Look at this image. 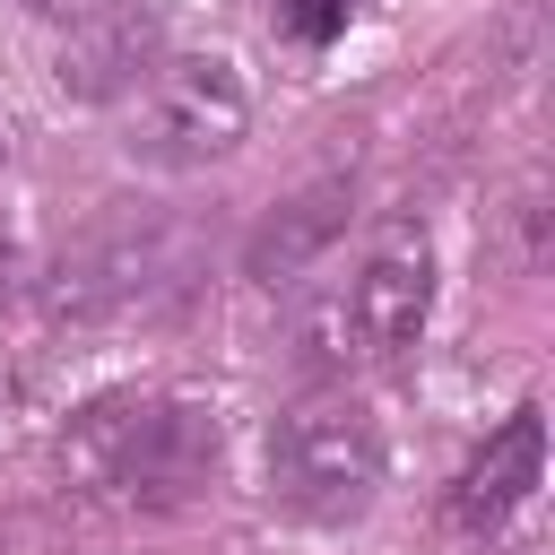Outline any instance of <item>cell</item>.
Listing matches in <instances>:
<instances>
[{
  "label": "cell",
  "instance_id": "cell-1",
  "mask_svg": "<svg viewBox=\"0 0 555 555\" xmlns=\"http://www.w3.org/2000/svg\"><path fill=\"white\" fill-rule=\"evenodd\" d=\"M61 477L69 494H95L121 512H182L217 486V416L173 390H113L69 416Z\"/></svg>",
  "mask_w": 555,
  "mask_h": 555
},
{
  "label": "cell",
  "instance_id": "cell-2",
  "mask_svg": "<svg viewBox=\"0 0 555 555\" xmlns=\"http://www.w3.org/2000/svg\"><path fill=\"white\" fill-rule=\"evenodd\" d=\"M182 286H191V234H182L165 208L121 199V208H104V217L69 243V260L52 269V321L87 330V321L156 312V304L182 295Z\"/></svg>",
  "mask_w": 555,
  "mask_h": 555
},
{
  "label": "cell",
  "instance_id": "cell-3",
  "mask_svg": "<svg viewBox=\"0 0 555 555\" xmlns=\"http://www.w3.org/2000/svg\"><path fill=\"white\" fill-rule=\"evenodd\" d=\"M251 130V95L225 52H165L130 95H121V147L156 173H199L234 156Z\"/></svg>",
  "mask_w": 555,
  "mask_h": 555
},
{
  "label": "cell",
  "instance_id": "cell-4",
  "mask_svg": "<svg viewBox=\"0 0 555 555\" xmlns=\"http://www.w3.org/2000/svg\"><path fill=\"white\" fill-rule=\"evenodd\" d=\"M269 494L304 520H356L382 494V425L356 390H304L269 425Z\"/></svg>",
  "mask_w": 555,
  "mask_h": 555
},
{
  "label": "cell",
  "instance_id": "cell-5",
  "mask_svg": "<svg viewBox=\"0 0 555 555\" xmlns=\"http://www.w3.org/2000/svg\"><path fill=\"white\" fill-rule=\"evenodd\" d=\"M338 304H347V330H356V364H399L434 321V243H425V225H382V243L364 251V269Z\"/></svg>",
  "mask_w": 555,
  "mask_h": 555
},
{
  "label": "cell",
  "instance_id": "cell-6",
  "mask_svg": "<svg viewBox=\"0 0 555 555\" xmlns=\"http://www.w3.org/2000/svg\"><path fill=\"white\" fill-rule=\"evenodd\" d=\"M156 61H165V9H156V0H104L95 17L61 26L52 78H61L78 104H121Z\"/></svg>",
  "mask_w": 555,
  "mask_h": 555
},
{
  "label": "cell",
  "instance_id": "cell-7",
  "mask_svg": "<svg viewBox=\"0 0 555 555\" xmlns=\"http://www.w3.org/2000/svg\"><path fill=\"white\" fill-rule=\"evenodd\" d=\"M347 199H356V191H347V173L304 182L295 199H278V208L251 225V243H243V278H251V286H269V295H278V286H304V269L347 234Z\"/></svg>",
  "mask_w": 555,
  "mask_h": 555
},
{
  "label": "cell",
  "instance_id": "cell-8",
  "mask_svg": "<svg viewBox=\"0 0 555 555\" xmlns=\"http://www.w3.org/2000/svg\"><path fill=\"white\" fill-rule=\"evenodd\" d=\"M538 468H546V425H538V408H520V416H503V425L486 434V451L460 468V486H451L460 529H503V520L529 503Z\"/></svg>",
  "mask_w": 555,
  "mask_h": 555
},
{
  "label": "cell",
  "instance_id": "cell-9",
  "mask_svg": "<svg viewBox=\"0 0 555 555\" xmlns=\"http://www.w3.org/2000/svg\"><path fill=\"white\" fill-rule=\"evenodd\" d=\"M364 0H286L278 9V26L295 35V43H330V35H347V17H356Z\"/></svg>",
  "mask_w": 555,
  "mask_h": 555
},
{
  "label": "cell",
  "instance_id": "cell-10",
  "mask_svg": "<svg viewBox=\"0 0 555 555\" xmlns=\"http://www.w3.org/2000/svg\"><path fill=\"white\" fill-rule=\"evenodd\" d=\"M17 278H26V217L0 199V312L17 304Z\"/></svg>",
  "mask_w": 555,
  "mask_h": 555
},
{
  "label": "cell",
  "instance_id": "cell-11",
  "mask_svg": "<svg viewBox=\"0 0 555 555\" xmlns=\"http://www.w3.org/2000/svg\"><path fill=\"white\" fill-rule=\"evenodd\" d=\"M0 555H61V538H52L35 512H9V520H0Z\"/></svg>",
  "mask_w": 555,
  "mask_h": 555
},
{
  "label": "cell",
  "instance_id": "cell-12",
  "mask_svg": "<svg viewBox=\"0 0 555 555\" xmlns=\"http://www.w3.org/2000/svg\"><path fill=\"white\" fill-rule=\"evenodd\" d=\"M26 9H35V17H52V26H78V17H95L104 0H26Z\"/></svg>",
  "mask_w": 555,
  "mask_h": 555
}]
</instances>
